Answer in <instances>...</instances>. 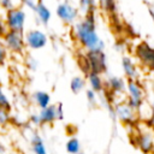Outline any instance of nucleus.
Segmentation results:
<instances>
[{
    "instance_id": "obj_1",
    "label": "nucleus",
    "mask_w": 154,
    "mask_h": 154,
    "mask_svg": "<svg viewBox=\"0 0 154 154\" xmlns=\"http://www.w3.org/2000/svg\"><path fill=\"white\" fill-rule=\"evenodd\" d=\"M72 25V35L82 48L85 51L105 48V42L100 38L96 30V13L83 14V18Z\"/></svg>"
},
{
    "instance_id": "obj_2",
    "label": "nucleus",
    "mask_w": 154,
    "mask_h": 154,
    "mask_svg": "<svg viewBox=\"0 0 154 154\" xmlns=\"http://www.w3.org/2000/svg\"><path fill=\"white\" fill-rule=\"evenodd\" d=\"M132 142L142 153L154 154V128L148 122L146 126H137Z\"/></svg>"
},
{
    "instance_id": "obj_3",
    "label": "nucleus",
    "mask_w": 154,
    "mask_h": 154,
    "mask_svg": "<svg viewBox=\"0 0 154 154\" xmlns=\"http://www.w3.org/2000/svg\"><path fill=\"white\" fill-rule=\"evenodd\" d=\"M125 93H126L125 101L128 102V105L131 108H134L135 111L138 112L141 106L144 103V99H146V93H144L143 85L138 81V78H129V79H126Z\"/></svg>"
},
{
    "instance_id": "obj_4",
    "label": "nucleus",
    "mask_w": 154,
    "mask_h": 154,
    "mask_svg": "<svg viewBox=\"0 0 154 154\" xmlns=\"http://www.w3.org/2000/svg\"><path fill=\"white\" fill-rule=\"evenodd\" d=\"M134 55L138 64L146 70L150 71L154 69V47L146 41H141L134 49Z\"/></svg>"
},
{
    "instance_id": "obj_5",
    "label": "nucleus",
    "mask_w": 154,
    "mask_h": 154,
    "mask_svg": "<svg viewBox=\"0 0 154 154\" xmlns=\"http://www.w3.org/2000/svg\"><path fill=\"white\" fill-rule=\"evenodd\" d=\"M89 71L97 72V73H106L107 72V57L103 49H90L85 51L84 53Z\"/></svg>"
},
{
    "instance_id": "obj_6",
    "label": "nucleus",
    "mask_w": 154,
    "mask_h": 154,
    "mask_svg": "<svg viewBox=\"0 0 154 154\" xmlns=\"http://www.w3.org/2000/svg\"><path fill=\"white\" fill-rule=\"evenodd\" d=\"M1 40L8 52L14 54H22L24 52L25 42H24V34L22 31L7 29V31L1 36Z\"/></svg>"
},
{
    "instance_id": "obj_7",
    "label": "nucleus",
    "mask_w": 154,
    "mask_h": 154,
    "mask_svg": "<svg viewBox=\"0 0 154 154\" xmlns=\"http://www.w3.org/2000/svg\"><path fill=\"white\" fill-rule=\"evenodd\" d=\"M25 20H26V13H25L24 8L14 6V7L6 11L5 23H6L7 29L24 32Z\"/></svg>"
},
{
    "instance_id": "obj_8",
    "label": "nucleus",
    "mask_w": 154,
    "mask_h": 154,
    "mask_svg": "<svg viewBox=\"0 0 154 154\" xmlns=\"http://www.w3.org/2000/svg\"><path fill=\"white\" fill-rule=\"evenodd\" d=\"M55 14L64 24L72 25L73 23L77 22L78 17H79V10L76 6H73L72 4L67 2V1H63L57 5Z\"/></svg>"
},
{
    "instance_id": "obj_9",
    "label": "nucleus",
    "mask_w": 154,
    "mask_h": 154,
    "mask_svg": "<svg viewBox=\"0 0 154 154\" xmlns=\"http://www.w3.org/2000/svg\"><path fill=\"white\" fill-rule=\"evenodd\" d=\"M24 42L25 47L31 51H38L47 46L48 36L45 31L40 29H30L24 34Z\"/></svg>"
},
{
    "instance_id": "obj_10",
    "label": "nucleus",
    "mask_w": 154,
    "mask_h": 154,
    "mask_svg": "<svg viewBox=\"0 0 154 154\" xmlns=\"http://www.w3.org/2000/svg\"><path fill=\"white\" fill-rule=\"evenodd\" d=\"M113 111H114V116H117L118 120L125 125H135L140 119L138 112L135 111L134 108H131L126 101L117 103L114 106Z\"/></svg>"
},
{
    "instance_id": "obj_11",
    "label": "nucleus",
    "mask_w": 154,
    "mask_h": 154,
    "mask_svg": "<svg viewBox=\"0 0 154 154\" xmlns=\"http://www.w3.org/2000/svg\"><path fill=\"white\" fill-rule=\"evenodd\" d=\"M126 88V79L119 76H108L105 79V90H107L108 94L117 95L125 93Z\"/></svg>"
},
{
    "instance_id": "obj_12",
    "label": "nucleus",
    "mask_w": 154,
    "mask_h": 154,
    "mask_svg": "<svg viewBox=\"0 0 154 154\" xmlns=\"http://www.w3.org/2000/svg\"><path fill=\"white\" fill-rule=\"evenodd\" d=\"M122 69L124 72V76L126 79L129 78H138L140 76V69L136 61L130 55H124L122 58Z\"/></svg>"
},
{
    "instance_id": "obj_13",
    "label": "nucleus",
    "mask_w": 154,
    "mask_h": 154,
    "mask_svg": "<svg viewBox=\"0 0 154 154\" xmlns=\"http://www.w3.org/2000/svg\"><path fill=\"white\" fill-rule=\"evenodd\" d=\"M37 114H38L40 124H41V125H49V124H53L54 122L58 120V116H57V103H49L47 107L41 108Z\"/></svg>"
},
{
    "instance_id": "obj_14",
    "label": "nucleus",
    "mask_w": 154,
    "mask_h": 154,
    "mask_svg": "<svg viewBox=\"0 0 154 154\" xmlns=\"http://www.w3.org/2000/svg\"><path fill=\"white\" fill-rule=\"evenodd\" d=\"M85 77H87V83L89 84V88L91 90H94L95 93L105 91V79L101 73L90 71L85 75Z\"/></svg>"
},
{
    "instance_id": "obj_15",
    "label": "nucleus",
    "mask_w": 154,
    "mask_h": 154,
    "mask_svg": "<svg viewBox=\"0 0 154 154\" xmlns=\"http://www.w3.org/2000/svg\"><path fill=\"white\" fill-rule=\"evenodd\" d=\"M34 12L36 13V17L38 19V22L43 25H47L52 18V12L51 10L45 5V2L41 0V1H37L36 2V6H35V10Z\"/></svg>"
},
{
    "instance_id": "obj_16",
    "label": "nucleus",
    "mask_w": 154,
    "mask_h": 154,
    "mask_svg": "<svg viewBox=\"0 0 154 154\" xmlns=\"http://www.w3.org/2000/svg\"><path fill=\"white\" fill-rule=\"evenodd\" d=\"M31 99L35 102V105L41 109L47 107L51 103V94L45 90H36L31 94Z\"/></svg>"
},
{
    "instance_id": "obj_17",
    "label": "nucleus",
    "mask_w": 154,
    "mask_h": 154,
    "mask_svg": "<svg viewBox=\"0 0 154 154\" xmlns=\"http://www.w3.org/2000/svg\"><path fill=\"white\" fill-rule=\"evenodd\" d=\"M30 146H31L34 154H48L47 148L45 146V142L37 132H32L31 138H30Z\"/></svg>"
},
{
    "instance_id": "obj_18",
    "label": "nucleus",
    "mask_w": 154,
    "mask_h": 154,
    "mask_svg": "<svg viewBox=\"0 0 154 154\" xmlns=\"http://www.w3.org/2000/svg\"><path fill=\"white\" fill-rule=\"evenodd\" d=\"M87 87V78L83 76H75L70 81V89L73 94H79Z\"/></svg>"
},
{
    "instance_id": "obj_19",
    "label": "nucleus",
    "mask_w": 154,
    "mask_h": 154,
    "mask_svg": "<svg viewBox=\"0 0 154 154\" xmlns=\"http://www.w3.org/2000/svg\"><path fill=\"white\" fill-rule=\"evenodd\" d=\"M78 10L83 13H96L97 0H78Z\"/></svg>"
},
{
    "instance_id": "obj_20",
    "label": "nucleus",
    "mask_w": 154,
    "mask_h": 154,
    "mask_svg": "<svg viewBox=\"0 0 154 154\" xmlns=\"http://www.w3.org/2000/svg\"><path fill=\"white\" fill-rule=\"evenodd\" d=\"M97 8H100L106 14H116L117 1L116 0H97Z\"/></svg>"
},
{
    "instance_id": "obj_21",
    "label": "nucleus",
    "mask_w": 154,
    "mask_h": 154,
    "mask_svg": "<svg viewBox=\"0 0 154 154\" xmlns=\"http://www.w3.org/2000/svg\"><path fill=\"white\" fill-rule=\"evenodd\" d=\"M65 149L69 154H79L81 142L77 137H70L65 143Z\"/></svg>"
},
{
    "instance_id": "obj_22",
    "label": "nucleus",
    "mask_w": 154,
    "mask_h": 154,
    "mask_svg": "<svg viewBox=\"0 0 154 154\" xmlns=\"http://www.w3.org/2000/svg\"><path fill=\"white\" fill-rule=\"evenodd\" d=\"M11 123V116H10V109L0 107V128L7 126Z\"/></svg>"
},
{
    "instance_id": "obj_23",
    "label": "nucleus",
    "mask_w": 154,
    "mask_h": 154,
    "mask_svg": "<svg viewBox=\"0 0 154 154\" xmlns=\"http://www.w3.org/2000/svg\"><path fill=\"white\" fill-rule=\"evenodd\" d=\"M0 107L11 109V102H10L7 95L4 93V90H2V84H1V83H0Z\"/></svg>"
},
{
    "instance_id": "obj_24",
    "label": "nucleus",
    "mask_w": 154,
    "mask_h": 154,
    "mask_svg": "<svg viewBox=\"0 0 154 154\" xmlns=\"http://www.w3.org/2000/svg\"><path fill=\"white\" fill-rule=\"evenodd\" d=\"M96 94L97 93H95L90 88L85 90V96H87V100H88L89 105H91V106H95L96 105V102H97V95Z\"/></svg>"
},
{
    "instance_id": "obj_25",
    "label": "nucleus",
    "mask_w": 154,
    "mask_h": 154,
    "mask_svg": "<svg viewBox=\"0 0 154 154\" xmlns=\"http://www.w3.org/2000/svg\"><path fill=\"white\" fill-rule=\"evenodd\" d=\"M7 57H8V51L5 47L2 40H0V66L5 64V61L7 60Z\"/></svg>"
},
{
    "instance_id": "obj_26",
    "label": "nucleus",
    "mask_w": 154,
    "mask_h": 154,
    "mask_svg": "<svg viewBox=\"0 0 154 154\" xmlns=\"http://www.w3.org/2000/svg\"><path fill=\"white\" fill-rule=\"evenodd\" d=\"M26 66L30 69V70H36L37 69V61L34 57H28V60H26Z\"/></svg>"
},
{
    "instance_id": "obj_27",
    "label": "nucleus",
    "mask_w": 154,
    "mask_h": 154,
    "mask_svg": "<svg viewBox=\"0 0 154 154\" xmlns=\"http://www.w3.org/2000/svg\"><path fill=\"white\" fill-rule=\"evenodd\" d=\"M0 6H1L5 11H7V10L14 7V4H13L12 0H0Z\"/></svg>"
},
{
    "instance_id": "obj_28",
    "label": "nucleus",
    "mask_w": 154,
    "mask_h": 154,
    "mask_svg": "<svg viewBox=\"0 0 154 154\" xmlns=\"http://www.w3.org/2000/svg\"><path fill=\"white\" fill-rule=\"evenodd\" d=\"M20 2H22V5H24V7H28L31 11L35 10V6H36L35 0H20Z\"/></svg>"
},
{
    "instance_id": "obj_29",
    "label": "nucleus",
    "mask_w": 154,
    "mask_h": 154,
    "mask_svg": "<svg viewBox=\"0 0 154 154\" xmlns=\"http://www.w3.org/2000/svg\"><path fill=\"white\" fill-rule=\"evenodd\" d=\"M29 122L32 124V125H35V126H40L41 124H40V118H38V114L36 113V114H31L30 117H29Z\"/></svg>"
},
{
    "instance_id": "obj_30",
    "label": "nucleus",
    "mask_w": 154,
    "mask_h": 154,
    "mask_svg": "<svg viewBox=\"0 0 154 154\" xmlns=\"http://www.w3.org/2000/svg\"><path fill=\"white\" fill-rule=\"evenodd\" d=\"M148 123L154 128V97H153V101H152V103H150V114H149Z\"/></svg>"
},
{
    "instance_id": "obj_31",
    "label": "nucleus",
    "mask_w": 154,
    "mask_h": 154,
    "mask_svg": "<svg viewBox=\"0 0 154 154\" xmlns=\"http://www.w3.org/2000/svg\"><path fill=\"white\" fill-rule=\"evenodd\" d=\"M57 116H58V120L64 119V109L61 103H57Z\"/></svg>"
},
{
    "instance_id": "obj_32",
    "label": "nucleus",
    "mask_w": 154,
    "mask_h": 154,
    "mask_svg": "<svg viewBox=\"0 0 154 154\" xmlns=\"http://www.w3.org/2000/svg\"><path fill=\"white\" fill-rule=\"evenodd\" d=\"M7 31V26H6V23H5V19H0V36H2L5 32Z\"/></svg>"
},
{
    "instance_id": "obj_33",
    "label": "nucleus",
    "mask_w": 154,
    "mask_h": 154,
    "mask_svg": "<svg viewBox=\"0 0 154 154\" xmlns=\"http://www.w3.org/2000/svg\"><path fill=\"white\" fill-rule=\"evenodd\" d=\"M148 13H149V16H150L152 20L154 22V10H153V8H148Z\"/></svg>"
},
{
    "instance_id": "obj_34",
    "label": "nucleus",
    "mask_w": 154,
    "mask_h": 154,
    "mask_svg": "<svg viewBox=\"0 0 154 154\" xmlns=\"http://www.w3.org/2000/svg\"><path fill=\"white\" fill-rule=\"evenodd\" d=\"M5 150H6V149H5V147L0 143V154H4V153H5Z\"/></svg>"
},
{
    "instance_id": "obj_35",
    "label": "nucleus",
    "mask_w": 154,
    "mask_h": 154,
    "mask_svg": "<svg viewBox=\"0 0 154 154\" xmlns=\"http://www.w3.org/2000/svg\"><path fill=\"white\" fill-rule=\"evenodd\" d=\"M153 91H154V82H153Z\"/></svg>"
},
{
    "instance_id": "obj_36",
    "label": "nucleus",
    "mask_w": 154,
    "mask_h": 154,
    "mask_svg": "<svg viewBox=\"0 0 154 154\" xmlns=\"http://www.w3.org/2000/svg\"><path fill=\"white\" fill-rule=\"evenodd\" d=\"M152 72H153V73H154V69H153V70H152Z\"/></svg>"
},
{
    "instance_id": "obj_37",
    "label": "nucleus",
    "mask_w": 154,
    "mask_h": 154,
    "mask_svg": "<svg viewBox=\"0 0 154 154\" xmlns=\"http://www.w3.org/2000/svg\"><path fill=\"white\" fill-rule=\"evenodd\" d=\"M38 1H41V0H38Z\"/></svg>"
}]
</instances>
